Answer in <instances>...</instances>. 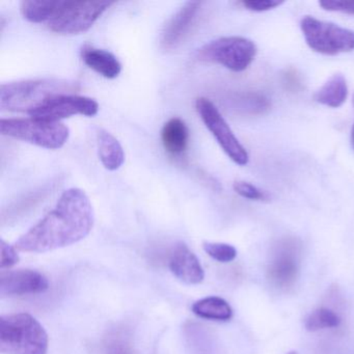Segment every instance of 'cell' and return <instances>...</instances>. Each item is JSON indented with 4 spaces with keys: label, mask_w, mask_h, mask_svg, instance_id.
<instances>
[{
    "label": "cell",
    "mask_w": 354,
    "mask_h": 354,
    "mask_svg": "<svg viewBox=\"0 0 354 354\" xmlns=\"http://www.w3.org/2000/svg\"><path fill=\"white\" fill-rule=\"evenodd\" d=\"M94 208L80 188L64 192L55 208L21 236L14 246L24 252H51L77 243L94 227Z\"/></svg>",
    "instance_id": "1"
},
{
    "label": "cell",
    "mask_w": 354,
    "mask_h": 354,
    "mask_svg": "<svg viewBox=\"0 0 354 354\" xmlns=\"http://www.w3.org/2000/svg\"><path fill=\"white\" fill-rule=\"evenodd\" d=\"M77 90V82L55 78L3 84L0 86V109L30 115L49 99L59 95L73 94Z\"/></svg>",
    "instance_id": "2"
},
{
    "label": "cell",
    "mask_w": 354,
    "mask_h": 354,
    "mask_svg": "<svg viewBox=\"0 0 354 354\" xmlns=\"http://www.w3.org/2000/svg\"><path fill=\"white\" fill-rule=\"evenodd\" d=\"M48 335L28 313L0 317V351L3 354H47Z\"/></svg>",
    "instance_id": "3"
},
{
    "label": "cell",
    "mask_w": 354,
    "mask_h": 354,
    "mask_svg": "<svg viewBox=\"0 0 354 354\" xmlns=\"http://www.w3.org/2000/svg\"><path fill=\"white\" fill-rule=\"evenodd\" d=\"M0 132L3 136L30 142L41 148L57 150L69 140L70 130L61 122L34 119H1Z\"/></svg>",
    "instance_id": "4"
},
{
    "label": "cell",
    "mask_w": 354,
    "mask_h": 354,
    "mask_svg": "<svg viewBox=\"0 0 354 354\" xmlns=\"http://www.w3.org/2000/svg\"><path fill=\"white\" fill-rule=\"evenodd\" d=\"M256 44L243 37H223L207 43L196 51V59L219 64L233 72L248 69L257 55Z\"/></svg>",
    "instance_id": "5"
},
{
    "label": "cell",
    "mask_w": 354,
    "mask_h": 354,
    "mask_svg": "<svg viewBox=\"0 0 354 354\" xmlns=\"http://www.w3.org/2000/svg\"><path fill=\"white\" fill-rule=\"evenodd\" d=\"M300 28L306 44L315 53L337 55L354 50V32L331 22L304 16Z\"/></svg>",
    "instance_id": "6"
},
{
    "label": "cell",
    "mask_w": 354,
    "mask_h": 354,
    "mask_svg": "<svg viewBox=\"0 0 354 354\" xmlns=\"http://www.w3.org/2000/svg\"><path fill=\"white\" fill-rule=\"evenodd\" d=\"M113 5V1H64L63 8L47 26L57 34L75 35L86 32Z\"/></svg>",
    "instance_id": "7"
},
{
    "label": "cell",
    "mask_w": 354,
    "mask_h": 354,
    "mask_svg": "<svg viewBox=\"0 0 354 354\" xmlns=\"http://www.w3.org/2000/svg\"><path fill=\"white\" fill-rule=\"evenodd\" d=\"M196 109L201 119L229 158L236 165H248L250 160L248 151L240 144L239 140L227 125V121L223 119L212 101L201 97L196 99Z\"/></svg>",
    "instance_id": "8"
},
{
    "label": "cell",
    "mask_w": 354,
    "mask_h": 354,
    "mask_svg": "<svg viewBox=\"0 0 354 354\" xmlns=\"http://www.w3.org/2000/svg\"><path fill=\"white\" fill-rule=\"evenodd\" d=\"M99 104L94 99L74 94L53 97L30 113V118L42 121L59 122L73 115L94 117L98 113Z\"/></svg>",
    "instance_id": "9"
},
{
    "label": "cell",
    "mask_w": 354,
    "mask_h": 354,
    "mask_svg": "<svg viewBox=\"0 0 354 354\" xmlns=\"http://www.w3.org/2000/svg\"><path fill=\"white\" fill-rule=\"evenodd\" d=\"M49 289V281L40 271L34 269H16L3 271L0 275L1 298L34 295Z\"/></svg>",
    "instance_id": "10"
},
{
    "label": "cell",
    "mask_w": 354,
    "mask_h": 354,
    "mask_svg": "<svg viewBox=\"0 0 354 354\" xmlns=\"http://www.w3.org/2000/svg\"><path fill=\"white\" fill-rule=\"evenodd\" d=\"M202 5L200 1H187L167 22L160 38V45L165 50L177 48L185 40L196 24Z\"/></svg>",
    "instance_id": "11"
},
{
    "label": "cell",
    "mask_w": 354,
    "mask_h": 354,
    "mask_svg": "<svg viewBox=\"0 0 354 354\" xmlns=\"http://www.w3.org/2000/svg\"><path fill=\"white\" fill-rule=\"evenodd\" d=\"M299 250L296 243L286 241L277 248L268 268V277L277 287H291L299 272Z\"/></svg>",
    "instance_id": "12"
},
{
    "label": "cell",
    "mask_w": 354,
    "mask_h": 354,
    "mask_svg": "<svg viewBox=\"0 0 354 354\" xmlns=\"http://www.w3.org/2000/svg\"><path fill=\"white\" fill-rule=\"evenodd\" d=\"M169 266L178 279L188 285H198L204 281L205 271L200 260L183 242H178L171 250Z\"/></svg>",
    "instance_id": "13"
},
{
    "label": "cell",
    "mask_w": 354,
    "mask_h": 354,
    "mask_svg": "<svg viewBox=\"0 0 354 354\" xmlns=\"http://www.w3.org/2000/svg\"><path fill=\"white\" fill-rule=\"evenodd\" d=\"M82 61L91 69L102 75L103 77L113 80L117 78L122 72V65L115 55L92 46L82 47Z\"/></svg>",
    "instance_id": "14"
},
{
    "label": "cell",
    "mask_w": 354,
    "mask_h": 354,
    "mask_svg": "<svg viewBox=\"0 0 354 354\" xmlns=\"http://www.w3.org/2000/svg\"><path fill=\"white\" fill-rule=\"evenodd\" d=\"M161 140L165 151L174 156L183 154L189 142V129L183 120L171 118L163 125Z\"/></svg>",
    "instance_id": "15"
},
{
    "label": "cell",
    "mask_w": 354,
    "mask_h": 354,
    "mask_svg": "<svg viewBox=\"0 0 354 354\" xmlns=\"http://www.w3.org/2000/svg\"><path fill=\"white\" fill-rule=\"evenodd\" d=\"M64 1L65 0H24L20 3V12L28 21L48 24L59 13Z\"/></svg>",
    "instance_id": "16"
},
{
    "label": "cell",
    "mask_w": 354,
    "mask_h": 354,
    "mask_svg": "<svg viewBox=\"0 0 354 354\" xmlns=\"http://www.w3.org/2000/svg\"><path fill=\"white\" fill-rule=\"evenodd\" d=\"M98 152L103 167L109 171H117L125 162V152L119 140L106 130L98 133Z\"/></svg>",
    "instance_id": "17"
},
{
    "label": "cell",
    "mask_w": 354,
    "mask_h": 354,
    "mask_svg": "<svg viewBox=\"0 0 354 354\" xmlns=\"http://www.w3.org/2000/svg\"><path fill=\"white\" fill-rule=\"evenodd\" d=\"M348 96V86L346 78L337 73L331 76L315 94L314 99L319 104L337 109L345 103Z\"/></svg>",
    "instance_id": "18"
},
{
    "label": "cell",
    "mask_w": 354,
    "mask_h": 354,
    "mask_svg": "<svg viewBox=\"0 0 354 354\" xmlns=\"http://www.w3.org/2000/svg\"><path fill=\"white\" fill-rule=\"evenodd\" d=\"M192 310L196 316L207 320L229 321L233 317V308L229 302L218 296L196 300L192 304Z\"/></svg>",
    "instance_id": "19"
},
{
    "label": "cell",
    "mask_w": 354,
    "mask_h": 354,
    "mask_svg": "<svg viewBox=\"0 0 354 354\" xmlns=\"http://www.w3.org/2000/svg\"><path fill=\"white\" fill-rule=\"evenodd\" d=\"M341 324V318L333 310L327 308H319L308 315L304 322L306 330L310 333L322 329L335 328Z\"/></svg>",
    "instance_id": "20"
},
{
    "label": "cell",
    "mask_w": 354,
    "mask_h": 354,
    "mask_svg": "<svg viewBox=\"0 0 354 354\" xmlns=\"http://www.w3.org/2000/svg\"><path fill=\"white\" fill-rule=\"evenodd\" d=\"M203 248L208 256L221 263L232 262L237 257V250L231 244L205 241Z\"/></svg>",
    "instance_id": "21"
},
{
    "label": "cell",
    "mask_w": 354,
    "mask_h": 354,
    "mask_svg": "<svg viewBox=\"0 0 354 354\" xmlns=\"http://www.w3.org/2000/svg\"><path fill=\"white\" fill-rule=\"evenodd\" d=\"M233 188L236 194H239L242 198H248V200L266 202V201H269V198H270V196H269L266 192L257 187L254 184L248 183V182H234Z\"/></svg>",
    "instance_id": "22"
},
{
    "label": "cell",
    "mask_w": 354,
    "mask_h": 354,
    "mask_svg": "<svg viewBox=\"0 0 354 354\" xmlns=\"http://www.w3.org/2000/svg\"><path fill=\"white\" fill-rule=\"evenodd\" d=\"M0 256H1V260H0V268H11V267L15 266L19 262L20 257L18 254L17 248L14 245L6 242L5 240H0Z\"/></svg>",
    "instance_id": "23"
},
{
    "label": "cell",
    "mask_w": 354,
    "mask_h": 354,
    "mask_svg": "<svg viewBox=\"0 0 354 354\" xmlns=\"http://www.w3.org/2000/svg\"><path fill=\"white\" fill-rule=\"evenodd\" d=\"M105 354H133L127 339L123 335H111L105 345Z\"/></svg>",
    "instance_id": "24"
},
{
    "label": "cell",
    "mask_w": 354,
    "mask_h": 354,
    "mask_svg": "<svg viewBox=\"0 0 354 354\" xmlns=\"http://www.w3.org/2000/svg\"><path fill=\"white\" fill-rule=\"evenodd\" d=\"M322 9L329 12H339V13L354 15V1H339V0H323L319 3Z\"/></svg>",
    "instance_id": "25"
},
{
    "label": "cell",
    "mask_w": 354,
    "mask_h": 354,
    "mask_svg": "<svg viewBox=\"0 0 354 354\" xmlns=\"http://www.w3.org/2000/svg\"><path fill=\"white\" fill-rule=\"evenodd\" d=\"M240 3L248 11L260 13V12L275 9V8L283 5V1H279V0H248V1H242Z\"/></svg>",
    "instance_id": "26"
},
{
    "label": "cell",
    "mask_w": 354,
    "mask_h": 354,
    "mask_svg": "<svg viewBox=\"0 0 354 354\" xmlns=\"http://www.w3.org/2000/svg\"><path fill=\"white\" fill-rule=\"evenodd\" d=\"M351 144H352V147H353V149H354V125H353V127H352V131H351Z\"/></svg>",
    "instance_id": "27"
},
{
    "label": "cell",
    "mask_w": 354,
    "mask_h": 354,
    "mask_svg": "<svg viewBox=\"0 0 354 354\" xmlns=\"http://www.w3.org/2000/svg\"><path fill=\"white\" fill-rule=\"evenodd\" d=\"M286 354H298V353L296 351H290V352H288V353H286Z\"/></svg>",
    "instance_id": "28"
},
{
    "label": "cell",
    "mask_w": 354,
    "mask_h": 354,
    "mask_svg": "<svg viewBox=\"0 0 354 354\" xmlns=\"http://www.w3.org/2000/svg\"><path fill=\"white\" fill-rule=\"evenodd\" d=\"M353 106H354V96H353Z\"/></svg>",
    "instance_id": "29"
}]
</instances>
